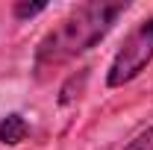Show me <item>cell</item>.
<instances>
[{"label": "cell", "mask_w": 153, "mask_h": 150, "mask_svg": "<svg viewBox=\"0 0 153 150\" xmlns=\"http://www.w3.org/2000/svg\"><path fill=\"white\" fill-rule=\"evenodd\" d=\"M130 9L127 0H88L74 6L53 30H47L33 53V74L38 79L62 68L65 62L88 53L94 44L109 36L118 18Z\"/></svg>", "instance_id": "obj_1"}, {"label": "cell", "mask_w": 153, "mask_h": 150, "mask_svg": "<svg viewBox=\"0 0 153 150\" xmlns=\"http://www.w3.org/2000/svg\"><path fill=\"white\" fill-rule=\"evenodd\" d=\"M150 62H153V15H147L144 21H138L130 30V36L124 38V44L112 56L109 71H106V85L109 88H124L141 71H147Z\"/></svg>", "instance_id": "obj_2"}, {"label": "cell", "mask_w": 153, "mask_h": 150, "mask_svg": "<svg viewBox=\"0 0 153 150\" xmlns=\"http://www.w3.org/2000/svg\"><path fill=\"white\" fill-rule=\"evenodd\" d=\"M30 135V121L21 112H9L6 118H0V144L3 147H18L21 141H27Z\"/></svg>", "instance_id": "obj_3"}, {"label": "cell", "mask_w": 153, "mask_h": 150, "mask_svg": "<svg viewBox=\"0 0 153 150\" xmlns=\"http://www.w3.org/2000/svg\"><path fill=\"white\" fill-rule=\"evenodd\" d=\"M85 79H88V71H82L79 79H76V74L68 76V82H65V85H62V91H59V106L74 103L76 97H79V91H82V85H85Z\"/></svg>", "instance_id": "obj_4"}, {"label": "cell", "mask_w": 153, "mask_h": 150, "mask_svg": "<svg viewBox=\"0 0 153 150\" xmlns=\"http://www.w3.org/2000/svg\"><path fill=\"white\" fill-rule=\"evenodd\" d=\"M47 9V3H15L12 6V18L15 21H30V18H36V15H41Z\"/></svg>", "instance_id": "obj_5"}, {"label": "cell", "mask_w": 153, "mask_h": 150, "mask_svg": "<svg viewBox=\"0 0 153 150\" xmlns=\"http://www.w3.org/2000/svg\"><path fill=\"white\" fill-rule=\"evenodd\" d=\"M121 150H153V124H150V127H144L138 135H133Z\"/></svg>", "instance_id": "obj_6"}]
</instances>
